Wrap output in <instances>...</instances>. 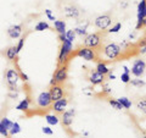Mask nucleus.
Instances as JSON below:
<instances>
[{
    "instance_id": "obj_1",
    "label": "nucleus",
    "mask_w": 146,
    "mask_h": 138,
    "mask_svg": "<svg viewBox=\"0 0 146 138\" xmlns=\"http://www.w3.org/2000/svg\"><path fill=\"white\" fill-rule=\"evenodd\" d=\"M72 53H73V43L68 42V40H65L63 43H61L60 53H58V58H57L58 66L60 65H67L68 59H70Z\"/></svg>"
},
{
    "instance_id": "obj_2",
    "label": "nucleus",
    "mask_w": 146,
    "mask_h": 138,
    "mask_svg": "<svg viewBox=\"0 0 146 138\" xmlns=\"http://www.w3.org/2000/svg\"><path fill=\"white\" fill-rule=\"evenodd\" d=\"M67 78H68V66L67 65H60L57 67V70L55 71L51 81H50V86L62 84L67 81Z\"/></svg>"
},
{
    "instance_id": "obj_3",
    "label": "nucleus",
    "mask_w": 146,
    "mask_h": 138,
    "mask_svg": "<svg viewBox=\"0 0 146 138\" xmlns=\"http://www.w3.org/2000/svg\"><path fill=\"white\" fill-rule=\"evenodd\" d=\"M121 53H122V49L117 43H108L104 48V55L108 60H115V59L119 56Z\"/></svg>"
},
{
    "instance_id": "obj_4",
    "label": "nucleus",
    "mask_w": 146,
    "mask_h": 138,
    "mask_svg": "<svg viewBox=\"0 0 146 138\" xmlns=\"http://www.w3.org/2000/svg\"><path fill=\"white\" fill-rule=\"evenodd\" d=\"M76 56L84 59V60H86V61H95V60H98L96 52H95L94 49L86 48V47L79 48L78 50H77V52H76Z\"/></svg>"
},
{
    "instance_id": "obj_5",
    "label": "nucleus",
    "mask_w": 146,
    "mask_h": 138,
    "mask_svg": "<svg viewBox=\"0 0 146 138\" xmlns=\"http://www.w3.org/2000/svg\"><path fill=\"white\" fill-rule=\"evenodd\" d=\"M145 70H146V62L143 59H136L133 64V66H131L130 72H131V75L135 76L136 78H140L144 76Z\"/></svg>"
},
{
    "instance_id": "obj_6",
    "label": "nucleus",
    "mask_w": 146,
    "mask_h": 138,
    "mask_svg": "<svg viewBox=\"0 0 146 138\" xmlns=\"http://www.w3.org/2000/svg\"><path fill=\"white\" fill-rule=\"evenodd\" d=\"M100 44H101V36H100L99 33L86 34L85 39H84V47L91 48V49H96Z\"/></svg>"
},
{
    "instance_id": "obj_7",
    "label": "nucleus",
    "mask_w": 146,
    "mask_h": 138,
    "mask_svg": "<svg viewBox=\"0 0 146 138\" xmlns=\"http://www.w3.org/2000/svg\"><path fill=\"white\" fill-rule=\"evenodd\" d=\"M51 104H52V100L50 98L49 90H44L42 93H39V95L36 96V105H38V108L46 109L51 107Z\"/></svg>"
},
{
    "instance_id": "obj_8",
    "label": "nucleus",
    "mask_w": 146,
    "mask_h": 138,
    "mask_svg": "<svg viewBox=\"0 0 146 138\" xmlns=\"http://www.w3.org/2000/svg\"><path fill=\"white\" fill-rule=\"evenodd\" d=\"M94 25H95L96 28L105 31L112 25V17L110 15H100V16H98L96 18H95Z\"/></svg>"
},
{
    "instance_id": "obj_9",
    "label": "nucleus",
    "mask_w": 146,
    "mask_h": 138,
    "mask_svg": "<svg viewBox=\"0 0 146 138\" xmlns=\"http://www.w3.org/2000/svg\"><path fill=\"white\" fill-rule=\"evenodd\" d=\"M5 80L7 86H17L20 81V73L15 68H7L5 71Z\"/></svg>"
},
{
    "instance_id": "obj_10",
    "label": "nucleus",
    "mask_w": 146,
    "mask_h": 138,
    "mask_svg": "<svg viewBox=\"0 0 146 138\" xmlns=\"http://www.w3.org/2000/svg\"><path fill=\"white\" fill-rule=\"evenodd\" d=\"M49 94H50V98H51L52 102H56V100H58V99H61V98L65 96V88H63L61 84L50 86Z\"/></svg>"
},
{
    "instance_id": "obj_11",
    "label": "nucleus",
    "mask_w": 146,
    "mask_h": 138,
    "mask_svg": "<svg viewBox=\"0 0 146 138\" xmlns=\"http://www.w3.org/2000/svg\"><path fill=\"white\" fill-rule=\"evenodd\" d=\"M67 105H68V99L67 98H61V99H58V100H56V102H52V104H51V110L55 113V114H58V115H61V114H63L66 111V108H67Z\"/></svg>"
},
{
    "instance_id": "obj_12",
    "label": "nucleus",
    "mask_w": 146,
    "mask_h": 138,
    "mask_svg": "<svg viewBox=\"0 0 146 138\" xmlns=\"http://www.w3.org/2000/svg\"><path fill=\"white\" fill-rule=\"evenodd\" d=\"M61 122H62V126L65 127H71L72 123H73V119H74V115H76V110L74 109H70V110H66L63 114H61Z\"/></svg>"
},
{
    "instance_id": "obj_13",
    "label": "nucleus",
    "mask_w": 146,
    "mask_h": 138,
    "mask_svg": "<svg viewBox=\"0 0 146 138\" xmlns=\"http://www.w3.org/2000/svg\"><path fill=\"white\" fill-rule=\"evenodd\" d=\"M105 77H106L105 75H102V73H100V72H98L96 70H95V71H93L90 73L89 81L93 86H99V84H102L105 82Z\"/></svg>"
},
{
    "instance_id": "obj_14",
    "label": "nucleus",
    "mask_w": 146,
    "mask_h": 138,
    "mask_svg": "<svg viewBox=\"0 0 146 138\" xmlns=\"http://www.w3.org/2000/svg\"><path fill=\"white\" fill-rule=\"evenodd\" d=\"M63 11H65L66 17H70V18H77L80 15L79 9L76 5H66L65 9H63Z\"/></svg>"
},
{
    "instance_id": "obj_15",
    "label": "nucleus",
    "mask_w": 146,
    "mask_h": 138,
    "mask_svg": "<svg viewBox=\"0 0 146 138\" xmlns=\"http://www.w3.org/2000/svg\"><path fill=\"white\" fill-rule=\"evenodd\" d=\"M21 34H22V25H13L7 29V36L11 39L20 38Z\"/></svg>"
},
{
    "instance_id": "obj_16",
    "label": "nucleus",
    "mask_w": 146,
    "mask_h": 138,
    "mask_svg": "<svg viewBox=\"0 0 146 138\" xmlns=\"http://www.w3.org/2000/svg\"><path fill=\"white\" fill-rule=\"evenodd\" d=\"M146 18V0H140L138 4V20Z\"/></svg>"
},
{
    "instance_id": "obj_17",
    "label": "nucleus",
    "mask_w": 146,
    "mask_h": 138,
    "mask_svg": "<svg viewBox=\"0 0 146 138\" xmlns=\"http://www.w3.org/2000/svg\"><path fill=\"white\" fill-rule=\"evenodd\" d=\"M17 52H16V45H12V47H9L5 52V56L7 60L10 61H15L16 58H17Z\"/></svg>"
},
{
    "instance_id": "obj_18",
    "label": "nucleus",
    "mask_w": 146,
    "mask_h": 138,
    "mask_svg": "<svg viewBox=\"0 0 146 138\" xmlns=\"http://www.w3.org/2000/svg\"><path fill=\"white\" fill-rule=\"evenodd\" d=\"M54 27H55V29L57 31V33L58 34H65L66 33V22L65 21H62V20H56L54 22Z\"/></svg>"
},
{
    "instance_id": "obj_19",
    "label": "nucleus",
    "mask_w": 146,
    "mask_h": 138,
    "mask_svg": "<svg viewBox=\"0 0 146 138\" xmlns=\"http://www.w3.org/2000/svg\"><path fill=\"white\" fill-rule=\"evenodd\" d=\"M29 104H31V100L28 96H27V98L22 99L21 102L16 105V110H18V111H27V110L29 109Z\"/></svg>"
},
{
    "instance_id": "obj_20",
    "label": "nucleus",
    "mask_w": 146,
    "mask_h": 138,
    "mask_svg": "<svg viewBox=\"0 0 146 138\" xmlns=\"http://www.w3.org/2000/svg\"><path fill=\"white\" fill-rule=\"evenodd\" d=\"M45 120H46L48 125L50 126H56L58 122H60V119L56 114H46L45 115Z\"/></svg>"
},
{
    "instance_id": "obj_21",
    "label": "nucleus",
    "mask_w": 146,
    "mask_h": 138,
    "mask_svg": "<svg viewBox=\"0 0 146 138\" xmlns=\"http://www.w3.org/2000/svg\"><path fill=\"white\" fill-rule=\"evenodd\" d=\"M95 70H96L98 72H100V73H102V75H105V76H107L110 73V68L104 61H99L96 64V68H95Z\"/></svg>"
},
{
    "instance_id": "obj_22",
    "label": "nucleus",
    "mask_w": 146,
    "mask_h": 138,
    "mask_svg": "<svg viewBox=\"0 0 146 138\" xmlns=\"http://www.w3.org/2000/svg\"><path fill=\"white\" fill-rule=\"evenodd\" d=\"M117 100L119 102V104L122 105L123 109H127L128 110V109L131 108V102H130L129 98H127V96H121V98H118Z\"/></svg>"
},
{
    "instance_id": "obj_23",
    "label": "nucleus",
    "mask_w": 146,
    "mask_h": 138,
    "mask_svg": "<svg viewBox=\"0 0 146 138\" xmlns=\"http://www.w3.org/2000/svg\"><path fill=\"white\" fill-rule=\"evenodd\" d=\"M135 107H136V109H138L139 111H141L143 114H146V99L145 98L139 99L138 102L135 103Z\"/></svg>"
},
{
    "instance_id": "obj_24",
    "label": "nucleus",
    "mask_w": 146,
    "mask_h": 138,
    "mask_svg": "<svg viewBox=\"0 0 146 138\" xmlns=\"http://www.w3.org/2000/svg\"><path fill=\"white\" fill-rule=\"evenodd\" d=\"M50 28V26L46 21H39L38 23L35 25L34 27V29L35 31H38V32H42V31H45V29H49Z\"/></svg>"
},
{
    "instance_id": "obj_25",
    "label": "nucleus",
    "mask_w": 146,
    "mask_h": 138,
    "mask_svg": "<svg viewBox=\"0 0 146 138\" xmlns=\"http://www.w3.org/2000/svg\"><path fill=\"white\" fill-rule=\"evenodd\" d=\"M65 36H66V39L68 40V42H71V43L74 42V40H76V37H77L74 29H68V31H66Z\"/></svg>"
},
{
    "instance_id": "obj_26",
    "label": "nucleus",
    "mask_w": 146,
    "mask_h": 138,
    "mask_svg": "<svg viewBox=\"0 0 146 138\" xmlns=\"http://www.w3.org/2000/svg\"><path fill=\"white\" fill-rule=\"evenodd\" d=\"M12 121H10L7 117H4V119H1L0 120V126H3L5 130H7V131H10V128H11V126H12Z\"/></svg>"
},
{
    "instance_id": "obj_27",
    "label": "nucleus",
    "mask_w": 146,
    "mask_h": 138,
    "mask_svg": "<svg viewBox=\"0 0 146 138\" xmlns=\"http://www.w3.org/2000/svg\"><path fill=\"white\" fill-rule=\"evenodd\" d=\"M20 132H21V126H20V123H18V122H13L12 126H11V128H10V131H9V133H10V135H12V136H15V135H17V133H20Z\"/></svg>"
},
{
    "instance_id": "obj_28",
    "label": "nucleus",
    "mask_w": 146,
    "mask_h": 138,
    "mask_svg": "<svg viewBox=\"0 0 146 138\" xmlns=\"http://www.w3.org/2000/svg\"><path fill=\"white\" fill-rule=\"evenodd\" d=\"M108 103H110V105L115 109V110H122L123 108H122V105L119 104V102H118L117 99H112V98H110L108 99Z\"/></svg>"
},
{
    "instance_id": "obj_29",
    "label": "nucleus",
    "mask_w": 146,
    "mask_h": 138,
    "mask_svg": "<svg viewBox=\"0 0 146 138\" xmlns=\"http://www.w3.org/2000/svg\"><path fill=\"white\" fill-rule=\"evenodd\" d=\"M129 83H130L131 86H133V87H140V88H141V87H144V86L146 84L143 80H140V78H135V80H130Z\"/></svg>"
},
{
    "instance_id": "obj_30",
    "label": "nucleus",
    "mask_w": 146,
    "mask_h": 138,
    "mask_svg": "<svg viewBox=\"0 0 146 138\" xmlns=\"http://www.w3.org/2000/svg\"><path fill=\"white\" fill-rule=\"evenodd\" d=\"M121 28H122V23H121V22H117V23L113 25L107 32H108V33H117V32L121 31Z\"/></svg>"
},
{
    "instance_id": "obj_31",
    "label": "nucleus",
    "mask_w": 146,
    "mask_h": 138,
    "mask_svg": "<svg viewBox=\"0 0 146 138\" xmlns=\"http://www.w3.org/2000/svg\"><path fill=\"white\" fill-rule=\"evenodd\" d=\"M25 40H26L25 37H21L20 40H18V43H17V45H16V52H17V54L21 52L22 48H23V45H25Z\"/></svg>"
},
{
    "instance_id": "obj_32",
    "label": "nucleus",
    "mask_w": 146,
    "mask_h": 138,
    "mask_svg": "<svg viewBox=\"0 0 146 138\" xmlns=\"http://www.w3.org/2000/svg\"><path fill=\"white\" fill-rule=\"evenodd\" d=\"M74 32L77 36H85L86 37V27H77V28H74Z\"/></svg>"
},
{
    "instance_id": "obj_33",
    "label": "nucleus",
    "mask_w": 146,
    "mask_h": 138,
    "mask_svg": "<svg viewBox=\"0 0 146 138\" xmlns=\"http://www.w3.org/2000/svg\"><path fill=\"white\" fill-rule=\"evenodd\" d=\"M121 80H122V82L123 83H129L130 82V73H124L123 72L122 75H121Z\"/></svg>"
},
{
    "instance_id": "obj_34",
    "label": "nucleus",
    "mask_w": 146,
    "mask_h": 138,
    "mask_svg": "<svg viewBox=\"0 0 146 138\" xmlns=\"http://www.w3.org/2000/svg\"><path fill=\"white\" fill-rule=\"evenodd\" d=\"M42 132L44 133V135H48V136H52L54 135V131H52V128L50 126H44L42 128Z\"/></svg>"
},
{
    "instance_id": "obj_35",
    "label": "nucleus",
    "mask_w": 146,
    "mask_h": 138,
    "mask_svg": "<svg viewBox=\"0 0 146 138\" xmlns=\"http://www.w3.org/2000/svg\"><path fill=\"white\" fill-rule=\"evenodd\" d=\"M45 15H46V17L49 18L50 21H56V18H55V16H54V13L51 12V10H50V9H46V10H45Z\"/></svg>"
},
{
    "instance_id": "obj_36",
    "label": "nucleus",
    "mask_w": 146,
    "mask_h": 138,
    "mask_svg": "<svg viewBox=\"0 0 146 138\" xmlns=\"http://www.w3.org/2000/svg\"><path fill=\"white\" fill-rule=\"evenodd\" d=\"M144 26H146V18H144V20H138V23H136V29H140L143 28Z\"/></svg>"
},
{
    "instance_id": "obj_37",
    "label": "nucleus",
    "mask_w": 146,
    "mask_h": 138,
    "mask_svg": "<svg viewBox=\"0 0 146 138\" xmlns=\"http://www.w3.org/2000/svg\"><path fill=\"white\" fill-rule=\"evenodd\" d=\"M18 73H20V80H21V81H23V82H28V81H29L28 76H27L26 73H23V72H22L21 70L18 71Z\"/></svg>"
},
{
    "instance_id": "obj_38",
    "label": "nucleus",
    "mask_w": 146,
    "mask_h": 138,
    "mask_svg": "<svg viewBox=\"0 0 146 138\" xmlns=\"http://www.w3.org/2000/svg\"><path fill=\"white\" fill-rule=\"evenodd\" d=\"M102 92L105 94H110V93H111V88H110V86L107 83H102Z\"/></svg>"
},
{
    "instance_id": "obj_39",
    "label": "nucleus",
    "mask_w": 146,
    "mask_h": 138,
    "mask_svg": "<svg viewBox=\"0 0 146 138\" xmlns=\"http://www.w3.org/2000/svg\"><path fill=\"white\" fill-rule=\"evenodd\" d=\"M0 135L4 136V137H7L9 135H10V133H9V131L5 130V128H4L3 126H0Z\"/></svg>"
},
{
    "instance_id": "obj_40",
    "label": "nucleus",
    "mask_w": 146,
    "mask_h": 138,
    "mask_svg": "<svg viewBox=\"0 0 146 138\" xmlns=\"http://www.w3.org/2000/svg\"><path fill=\"white\" fill-rule=\"evenodd\" d=\"M9 96H10L11 99H16L17 96H18V92H9Z\"/></svg>"
},
{
    "instance_id": "obj_41",
    "label": "nucleus",
    "mask_w": 146,
    "mask_h": 138,
    "mask_svg": "<svg viewBox=\"0 0 146 138\" xmlns=\"http://www.w3.org/2000/svg\"><path fill=\"white\" fill-rule=\"evenodd\" d=\"M139 53L143 55V54H146V44L141 45V47H139Z\"/></svg>"
},
{
    "instance_id": "obj_42",
    "label": "nucleus",
    "mask_w": 146,
    "mask_h": 138,
    "mask_svg": "<svg viewBox=\"0 0 146 138\" xmlns=\"http://www.w3.org/2000/svg\"><path fill=\"white\" fill-rule=\"evenodd\" d=\"M58 40H60L61 43H63L65 40H67V39H66V36H65V34H58Z\"/></svg>"
},
{
    "instance_id": "obj_43",
    "label": "nucleus",
    "mask_w": 146,
    "mask_h": 138,
    "mask_svg": "<svg viewBox=\"0 0 146 138\" xmlns=\"http://www.w3.org/2000/svg\"><path fill=\"white\" fill-rule=\"evenodd\" d=\"M123 70H124V73H130V70L127 66H123Z\"/></svg>"
},
{
    "instance_id": "obj_44",
    "label": "nucleus",
    "mask_w": 146,
    "mask_h": 138,
    "mask_svg": "<svg viewBox=\"0 0 146 138\" xmlns=\"http://www.w3.org/2000/svg\"><path fill=\"white\" fill-rule=\"evenodd\" d=\"M108 78H110V80H115V78H116V76L115 75H112V73H108Z\"/></svg>"
},
{
    "instance_id": "obj_45",
    "label": "nucleus",
    "mask_w": 146,
    "mask_h": 138,
    "mask_svg": "<svg viewBox=\"0 0 146 138\" xmlns=\"http://www.w3.org/2000/svg\"><path fill=\"white\" fill-rule=\"evenodd\" d=\"M140 138H146V135H145V133H144V135H141V137Z\"/></svg>"
}]
</instances>
